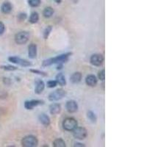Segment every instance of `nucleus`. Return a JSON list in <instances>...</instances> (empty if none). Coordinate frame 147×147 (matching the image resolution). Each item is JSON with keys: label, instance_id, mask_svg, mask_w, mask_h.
<instances>
[{"label": "nucleus", "instance_id": "nucleus-1", "mask_svg": "<svg viewBox=\"0 0 147 147\" xmlns=\"http://www.w3.org/2000/svg\"><path fill=\"white\" fill-rule=\"evenodd\" d=\"M72 55V52H66V53L62 54L58 56H56L55 57H51V58H48L47 60H44L42 63V66L43 67H47L50 66V65H53V64H63L67 63L69 61V57Z\"/></svg>", "mask_w": 147, "mask_h": 147}, {"label": "nucleus", "instance_id": "nucleus-2", "mask_svg": "<svg viewBox=\"0 0 147 147\" xmlns=\"http://www.w3.org/2000/svg\"><path fill=\"white\" fill-rule=\"evenodd\" d=\"M62 125L65 130L72 132L78 126V122L74 118L68 117L64 119Z\"/></svg>", "mask_w": 147, "mask_h": 147}, {"label": "nucleus", "instance_id": "nucleus-3", "mask_svg": "<svg viewBox=\"0 0 147 147\" xmlns=\"http://www.w3.org/2000/svg\"><path fill=\"white\" fill-rule=\"evenodd\" d=\"M38 144V140L32 135L24 137L22 140V145L24 147H35Z\"/></svg>", "mask_w": 147, "mask_h": 147}, {"label": "nucleus", "instance_id": "nucleus-4", "mask_svg": "<svg viewBox=\"0 0 147 147\" xmlns=\"http://www.w3.org/2000/svg\"><path fill=\"white\" fill-rule=\"evenodd\" d=\"M66 96V91L63 88H59L49 94L48 96L49 100L50 102H56L60 100Z\"/></svg>", "mask_w": 147, "mask_h": 147}, {"label": "nucleus", "instance_id": "nucleus-5", "mask_svg": "<svg viewBox=\"0 0 147 147\" xmlns=\"http://www.w3.org/2000/svg\"><path fill=\"white\" fill-rule=\"evenodd\" d=\"M30 35L27 31L19 32L15 35V42L18 45H24L27 44L30 39Z\"/></svg>", "mask_w": 147, "mask_h": 147}, {"label": "nucleus", "instance_id": "nucleus-6", "mask_svg": "<svg viewBox=\"0 0 147 147\" xmlns=\"http://www.w3.org/2000/svg\"><path fill=\"white\" fill-rule=\"evenodd\" d=\"M73 136L76 139L80 140H84L88 136V131L85 127L77 126L73 131Z\"/></svg>", "mask_w": 147, "mask_h": 147}, {"label": "nucleus", "instance_id": "nucleus-7", "mask_svg": "<svg viewBox=\"0 0 147 147\" xmlns=\"http://www.w3.org/2000/svg\"><path fill=\"white\" fill-rule=\"evenodd\" d=\"M8 60L12 63L16 64V65H21L22 67H30L32 65V63L30 61L25 60V59L17 57V56H10L8 57Z\"/></svg>", "mask_w": 147, "mask_h": 147}, {"label": "nucleus", "instance_id": "nucleus-8", "mask_svg": "<svg viewBox=\"0 0 147 147\" xmlns=\"http://www.w3.org/2000/svg\"><path fill=\"white\" fill-rule=\"evenodd\" d=\"M44 104V101L40 100V99H32V100L26 101L24 104V105L27 110H32L34 107H38L39 105H43Z\"/></svg>", "mask_w": 147, "mask_h": 147}, {"label": "nucleus", "instance_id": "nucleus-9", "mask_svg": "<svg viewBox=\"0 0 147 147\" xmlns=\"http://www.w3.org/2000/svg\"><path fill=\"white\" fill-rule=\"evenodd\" d=\"M90 63L94 66H101L104 63V57L100 54H94L90 57Z\"/></svg>", "mask_w": 147, "mask_h": 147}, {"label": "nucleus", "instance_id": "nucleus-10", "mask_svg": "<svg viewBox=\"0 0 147 147\" xmlns=\"http://www.w3.org/2000/svg\"><path fill=\"white\" fill-rule=\"evenodd\" d=\"M78 104L74 100H69L65 104V109L69 113H74L78 110Z\"/></svg>", "mask_w": 147, "mask_h": 147}, {"label": "nucleus", "instance_id": "nucleus-11", "mask_svg": "<svg viewBox=\"0 0 147 147\" xmlns=\"http://www.w3.org/2000/svg\"><path fill=\"white\" fill-rule=\"evenodd\" d=\"M38 54V47L35 44H31L28 47V57L30 59H35Z\"/></svg>", "mask_w": 147, "mask_h": 147}, {"label": "nucleus", "instance_id": "nucleus-12", "mask_svg": "<svg viewBox=\"0 0 147 147\" xmlns=\"http://www.w3.org/2000/svg\"><path fill=\"white\" fill-rule=\"evenodd\" d=\"M85 83L90 87H95L98 83L97 77L94 74H89L85 78Z\"/></svg>", "mask_w": 147, "mask_h": 147}, {"label": "nucleus", "instance_id": "nucleus-13", "mask_svg": "<svg viewBox=\"0 0 147 147\" xmlns=\"http://www.w3.org/2000/svg\"><path fill=\"white\" fill-rule=\"evenodd\" d=\"M45 88V83L43 80L38 79L35 81V93L36 94H40L44 90Z\"/></svg>", "mask_w": 147, "mask_h": 147}, {"label": "nucleus", "instance_id": "nucleus-14", "mask_svg": "<svg viewBox=\"0 0 147 147\" xmlns=\"http://www.w3.org/2000/svg\"><path fill=\"white\" fill-rule=\"evenodd\" d=\"M38 120L41 124H43L45 127H49L51 124L50 118L49 117V115H47L45 113H41L39 115Z\"/></svg>", "mask_w": 147, "mask_h": 147}, {"label": "nucleus", "instance_id": "nucleus-15", "mask_svg": "<svg viewBox=\"0 0 147 147\" xmlns=\"http://www.w3.org/2000/svg\"><path fill=\"white\" fill-rule=\"evenodd\" d=\"M61 111V105L59 103H52L49 106V112L51 115H57Z\"/></svg>", "mask_w": 147, "mask_h": 147}, {"label": "nucleus", "instance_id": "nucleus-16", "mask_svg": "<svg viewBox=\"0 0 147 147\" xmlns=\"http://www.w3.org/2000/svg\"><path fill=\"white\" fill-rule=\"evenodd\" d=\"M82 74L80 72L77 71L74 72L71 74V76L70 77V81L73 84H77L79 82H80L82 80Z\"/></svg>", "mask_w": 147, "mask_h": 147}, {"label": "nucleus", "instance_id": "nucleus-17", "mask_svg": "<svg viewBox=\"0 0 147 147\" xmlns=\"http://www.w3.org/2000/svg\"><path fill=\"white\" fill-rule=\"evenodd\" d=\"M13 10V6H12L11 3L9 2H5L1 6V10L3 13L8 14Z\"/></svg>", "mask_w": 147, "mask_h": 147}, {"label": "nucleus", "instance_id": "nucleus-18", "mask_svg": "<svg viewBox=\"0 0 147 147\" xmlns=\"http://www.w3.org/2000/svg\"><path fill=\"white\" fill-rule=\"evenodd\" d=\"M55 80L57 82V85H60V86H65L66 85V80H65V76L63 75V74L59 73L56 75L55 77Z\"/></svg>", "mask_w": 147, "mask_h": 147}, {"label": "nucleus", "instance_id": "nucleus-19", "mask_svg": "<svg viewBox=\"0 0 147 147\" xmlns=\"http://www.w3.org/2000/svg\"><path fill=\"white\" fill-rule=\"evenodd\" d=\"M54 13H55V11H54V9L52 8V7H46L44 10V11H43V15H44V16L45 17V18H48L52 17V16H53Z\"/></svg>", "mask_w": 147, "mask_h": 147}, {"label": "nucleus", "instance_id": "nucleus-20", "mask_svg": "<svg viewBox=\"0 0 147 147\" xmlns=\"http://www.w3.org/2000/svg\"><path fill=\"white\" fill-rule=\"evenodd\" d=\"M53 146L54 147H65L66 144L65 140L62 138H57L53 141Z\"/></svg>", "mask_w": 147, "mask_h": 147}, {"label": "nucleus", "instance_id": "nucleus-21", "mask_svg": "<svg viewBox=\"0 0 147 147\" xmlns=\"http://www.w3.org/2000/svg\"><path fill=\"white\" fill-rule=\"evenodd\" d=\"M39 20V15L37 12H32L30 15L29 22L31 24H36Z\"/></svg>", "mask_w": 147, "mask_h": 147}, {"label": "nucleus", "instance_id": "nucleus-22", "mask_svg": "<svg viewBox=\"0 0 147 147\" xmlns=\"http://www.w3.org/2000/svg\"><path fill=\"white\" fill-rule=\"evenodd\" d=\"M87 117L92 123H96L97 121V116L91 110H88L87 112Z\"/></svg>", "mask_w": 147, "mask_h": 147}, {"label": "nucleus", "instance_id": "nucleus-23", "mask_svg": "<svg viewBox=\"0 0 147 147\" xmlns=\"http://www.w3.org/2000/svg\"><path fill=\"white\" fill-rule=\"evenodd\" d=\"M52 26H48V27L44 30V33H43V36H44V39L48 38L49 35H50V33L52 32Z\"/></svg>", "mask_w": 147, "mask_h": 147}, {"label": "nucleus", "instance_id": "nucleus-24", "mask_svg": "<svg viewBox=\"0 0 147 147\" xmlns=\"http://www.w3.org/2000/svg\"><path fill=\"white\" fill-rule=\"evenodd\" d=\"M41 0H28V4L32 7H38L40 5Z\"/></svg>", "mask_w": 147, "mask_h": 147}, {"label": "nucleus", "instance_id": "nucleus-25", "mask_svg": "<svg viewBox=\"0 0 147 147\" xmlns=\"http://www.w3.org/2000/svg\"><path fill=\"white\" fill-rule=\"evenodd\" d=\"M1 69H3L5 71H16L18 69V68L13 65H2Z\"/></svg>", "mask_w": 147, "mask_h": 147}, {"label": "nucleus", "instance_id": "nucleus-26", "mask_svg": "<svg viewBox=\"0 0 147 147\" xmlns=\"http://www.w3.org/2000/svg\"><path fill=\"white\" fill-rule=\"evenodd\" d=\"M30 71H31L32 73L33 74H38V75H41V76H44V77H47L48 74H47L46 72L44 71H42L40 70H38V69H30Z\"/></svg>", "mask_w": 147, "mask_h": 147}, {"label": "nucleus", "instance_id": "nucleus-27", "mask_svg": "<svg viewBox=\"0 0 147 147\" xmlns=\"http://www.w3.org/2000/svg\"><path fill=\"white\" fill-rule=\"evenodd\" d=\"M98 79L102 81H104L105 80V69L99 71V73H98Z\"/></svg>", "mask_w": 147, "mask_h": 147}, {"label": "nucleus", "instance_id": "nucleus-28", "mask_svg": "<svg viewBox=\"0 0 147 147\" xmlns=\"http://www.w3.org/2000/svg\"><path fill=\"white\" fill-rule=\"evenodd\" d=\"M47 85L49 88H55L57 86V83L56 80H49L47 82Z\"/></svg>", "mask_w": 147, "mask_h": 147}, {"label": "nucleus", "instance_id": "nucleus-29", "mask_svg": "<svg viewBox=\"0 0 147 147\" xmlns=\"http://www.w3.org/2000/svg\"><path fill=\"white\" fill-rule=\"evenodd\" d=\"M17 18H18V20L19 22H23L27 18V14L24 13H21L18 14Z\"/></svg>", "mask_w": 147, "mask_h": 147}, {"label": "nucleus", "instance_id": "nucleus-30", "mask_svg": "<svg viewBox=\"0 0 147 147\" xmlns=\"http://www.w3.org/2000/svg\"><path fill=\"white\" fill-rule=\"evenodd\" d=\"M5 26L4 24V23L0 22V35H2V34L5 32Z\"/></svg>", "mask_w": 147, "mask_h": 147}, {"label": "nucleus", "instance_id": "nucleus-31", "mask_svg": "<svg viewBox=\"0 0 147 147\" xmlns=\"http://www.w3.org/2000/svg\"><path fill=\"white\" fill-rule=\"evenodd\" d=\"M74 147H85V144H82V143H74Z\"/></svg>", "mask_w": 147, "mask_h": 147}, {"label": "nucleus", "instance_id": "nucleus-32", "mask_svg": "<svg viewBox=\"0 0 147 147\" xmlns=\"http://www.w3.org/2000/svg\"><path fill=\"white\" fill-rule=\"evenodd\" d=\"M3 81H4V83L6 84V85H10V82H11L10 79H9V78H4Z\"/></svg>", "mask_w": 147, "mask_h": 147}, {"label": "nucleus", "instance_id": "nucleus-33", "mask_svg": "<svg viewBox=\"0 0 147 147\" xmlns=\"http://www.w3.org/2000/svg\"><path fill=\"white\" fill-rule=\"evenodd\" d=\"M4 114H5V110H4V109L0 108V116L4 115Z\"/></svg>", "mask_w": 147, "mask_h": 147}, {"label": "nucleus", "instance_id": "nucleus-34", "mask_svg": "<svg viewBox=\"0 0 147 147\" xmlns=\"http://www.w3.org/2000/svg\"><path fill=\"white\" fill-rule=\"evenodd\" d=\"M55 1L56 2H57V3H58V4L61 3V2H62V0H55Z\"/></svg>", "mask_w": 147, "mask_h": 147}]
</instances>
